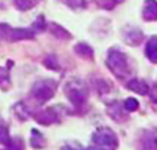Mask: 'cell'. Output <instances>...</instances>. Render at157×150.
<instances>
[{"label":"cell","instance_id":"cell-12","mask_svg":"<svg viewBox=\"0 0 157 150\" xmlns=\"http://www.w3.org/2000/svg\"><path fill=\"white\" fill-rule=\"evenodd\" d=\"M123 106L127 112H135V110H137V108H139V101H137L136 98H128V100H125Z\"/></svg>","mask_w":157,"mask_h":150},{"label":"cell","instance_id":"cell-11","mask_svg":"<svg viewBox=\"0 0 157 150\" xmlns=\"http://www.w3.org/2000/svg\"><path fill=\"white\" fill-rule=\"evenodd\" d=\"M143 37H144V35L139 29H132L131 32L125 33V41L129 45H139L141 40H143Z\"/></svg>","mask_w":157,"mask_h":150},{"label":"cell","instance_id":"cell-2","mask_svg":"<svg viewBox=\"0 0 157 150\" xmlns=\"http://www.w3.org/2000/svg\"><path fill=\"white\" fill-rule=\"evenodd\" d=\"M107 65L112 73L119 78H125L129 73V65L125 53L117 49H111L107 57Z\"/></svg>","mask_w":157,"mask_h":150},{"label":"cell","instance_id":"cell-13","mask_svg":"<svg viewBox=\"0 0 157 150\" xmlns=\"http://www.w3.org/2000/svg\"><path fill=\"white\" fill-rule=\"evenodd\" d=\"M123 0H99V4L104 8H113V6L119 4Z\"/></svg>","mask_w":157,"mask_h":150},{"label":"cell","instance_id":"cell-15","mask_svg":"<svg viewBox=\"0 0 157 150\" xmlns=\"http://www.w3.org/2000/svg\"><path fill=\"white\" fill-rule=\"evenodd\" d=\"M151 96H152V100L155 101V102H157V82L153 85L152 92H151Z\"/></svg>","mask_w":157,"mask_h":150},{"label":"cell","instance_id":"cell-5","mask_svg":"<svg viewBox=\"0 0 157 150\" xmlns=\"http://www.w3.org/2000/svg\"><path fill=\"white\" fill-rule=\"evenodd\" d=\"M143 150H157V130H149L144 134Z\"/></svg>","mask_w":157,"mask_h":150},{"label":"cell","instance_id":"cell-3","mask_svg":"<svg viewBox=\"0 0 157 150\" xmlns=\"http://www.w3.org/2000/svg\"><path fill=\"white\" fill-rule=\"evenodd\" d=\"M55 92V82L53 81H41L40 84L35 85L33 93L36 98L41 101H47L52 97V94Z\"/></svg>","mask_w":157,"mask_h":150},{"label":"cell","instance_id":"cell-10","mask_svg":"<svg viewBox=\"0 0 157 150\" xmlns=\"http://www.w3.org/2000/svg\"><path fill=\"white\" fill-rule=\"evenodd\" d=\"M75 52H76L80 57H84L87 60H92L93 58V49L85 43H80L75 47Z\"/></svg>","mask_w":157,"mask_h":150},{"label":"cell","instance_id":"cell-16","mask_svg":"<svg viewBox=\"0 0 157 150\" xmlns=\"http://www.w3.org/2000/svg\"><path fill=\"white\" fill-rule=\"evenodd\" d=\"M83 150H96L95 148H87V149H83Z\"/></svg>","mask_w":157,"mask_h":150},{"label":"cell","instance_id":"cell-9","mask_svg":"<svg viewBox=\"0 0 157 150\" xmlns=\"http://www.w3.org/2000/svg\"><path fill=\"white\" fill-rule=\"evenodd\" d=\"M124 110H125L124 106L121 108V105L119 104V102H115V104H112L111 106H109V114H111V116L113 117V120L117 121V122H121L127 118Z\"/></svg>","mask_w":157,"mask_h":150},{"label":"cell","instance_id":"cell-6","mask_svg":"<svg viewBox=\"0 0 157 150\" xmlns=\"http://www.w3.org/2000/svg\"><path fill=\"white\" fill-rule=\"evenodd\" d=\"M128 89H131L139 94H148L149 93V86L147 85V82L143 80H139V78H133V80L129 81Z\"/></svg>","mask_w":157,"mask_h":150},{"label":"cell","instance_id":"cell-1","mask_svg":"<svg viewBox=\"0 0 157 150\" xmlns=\"http://www.w3.org/2000/svg\"><path fill=\"white\" fill-rule=\"evenodd\" d=\"M93 148L96 150H116L119 145V140L113 130L109 128H100L97 129L92 136Z\"/></svg>","mask_w":157,"mask_h":150},{"label":"cell","instance_id":"cell-7","mask_svg":"<svg viewBox=\"0 0 157 150\" xmlns=\"http://www.w3.org/2000/svg\"><path fill=\"white\" fill-rule=\"evenodd\" d=\"M68 96H69V100L76 106L83 105V102L85 101V93L81 88H71Z\"/></svg>","mask_w":157,"mask_h":150},{"label":"cell","instance_id":"cell-14","mask_svg":"<svg viewBox=\"0 0 157 150\" xmlns=\"http://www.w3.org/2000/svg\"><path fill=\"white\" fill-rule=\"evenodd\" d=\"M67 3L73 8H84L85 7V0H68Z\"/></svg>","mask_w":157,"mask_h":150},{"label":"cell","instance_id":"cell-8","mask_svg":"<svg viewBox=\"0 0 157 150\" xmlns=\"http://www.w3.org/2000/svg\"><path fill=\"white\" fill-rule=\"evenodd\" d=\"M145 54L152 62H157V36H153L147 44Z\"/></svg>","mask_w":157,"mask_h":150},{"label":"cell","instance_id":"cell-4","mask_svg":"<svg viewBox=\"0 0 157 150\" xmlns=\"http://www.w3.org/2000/svg\"><path fill=\"white\" fill-rule=\"evenodd\" d=\"M143 19L145 21L157 20V2L156 0H145L143 7Z\"/></svg>","mask_w":157,"mask_h":150}]
</instances>
